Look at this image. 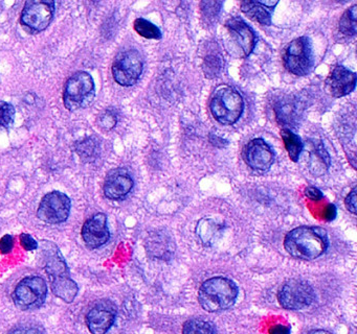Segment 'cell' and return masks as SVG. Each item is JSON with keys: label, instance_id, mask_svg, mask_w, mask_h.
Returning <instances> with one entry per match:
<instances>
[{"label": "cell", "instance_id": "34", "mask_svg": "<svg viewBox=\"0 0 357 334\" xmlns=\"http://www.w3.org/2000/svg\"><path fill=\"white\" fill-rule=\"evenodd\" d=\"M271 334H290V329L286 326L283 325H277L273 326L271 328V331H269Z\"/></svg>", "mask_w": 357, "mask_h": 334}, {"label": "cell", "instance_id": "35", "mask_svg": "<svg viewBox=\"0 0 357 334\" xmlns=\"http://www.w3.org/2000/svg\"><path fill=\"white\" fill-rule=\"evenodd\" d=\"M335 207H334L333 205H330V206L328 207L327 214H326V217H327L328 221H331V219H333L334 217H335Z\"/></svg>", "mask_w": 357, "mask_h": 334}, {"label": "cell", "instance_id": "31", "mask_svg": "<svg viewBox=\"0 0 357 334\" xmlns=\"http://www.w3.org/2000/svg\"><path fill=\"white\" fill-rule=\"evenodd\" d=\"M14 248V239L11 235H5L0 239V252L1 254H9Z\"/></svg>", "mask_w": 357, "mask_h": 334}, {"label": "cell", "instance_id": "32", "mask_svg": "<svg viewBox=\"0 0 357 334\" xmlns=\"http://www.w3.org/2000/svg\"><path fill=\"white\" fill-rule=\"evenodd\" d=\"M356 188H353L352 191L349 193V196L346 198V206L350 212L353 214H356Z\"/></svg>", "mask_w": 357, "mask_h": 334}, {"label": "cell", "instance_id": "28", "mask_svg": "<svg viewBox=\"0 0 357 334\" xmlns=\"http://www.w3.org/2000/svg\"><path fill=\"white\" fill-rule=\"evenodd\" d=\"M9 334H45V330L40 326L22 325L12 329Z\"/></svg>", "mask_w": 357, "mask_h": 334}, {"label": "cell", "instance_id": "5", "mask_svg": "<svg viewBox=\"0 0 357 334\" xmlns=\"http://www.w3.org/2000/svg\"><path fill=\"white\" fill-rule=\"evenodd\" d=\"M95 98V83L89 73L80 71L75 73L66 83L64 90V104L68 110L85 109Z\"/></svg>", "mask_w": 357, "mask_h": 334}, {"label": "cell", "instance_id": "3", "mask_svg": "<svg viewBox=\"0 0 357 334\" xmlns=\"http://www.w3.org/2000/svg\"><path fill=\"white\" fill-rule=\"evenodd\" d=\"M45 258V271L49 276L54 294L64 302H74L78 294V285L70 278V271L61 253L58 248H49Z\"/></svg>", "mask_w": 357, "mask_h": 334}, {"label": "cell", "instance_id": "36", "mask_svg": "<svg viewBox=\"0 0 357 334\" xmlns=\"http://www.w3.org/2000/svg\"><path fill=\"white\" fill-rule=\"evenodd\" d=\"M308 334H332L330 332L326 331V330H313V331L309 332Z\"/></svg>", "mask_w": 357, "mask_h": 334}, {"label": "cell", "instance_id": "25", "mask_svg": "<svg viewBox=\"0 0 357 334\" xmlns=\"http://www.w3.org/2000/svg\"><path fill=\"white\" fill-rule=\"evenodd\" d=\"M15 116V109L12 104L0 102V127H9Z\"/></svg>", "mask_w": 357, "mask_h": 334}, {"label": "cell", "instance_id": "9", "mask_svg": "<svg viewBox=\"0 0 357 334\" xmlns=\"http://www.w3.org/2000/svg\"><path fill=\"white\" fill-rule=\"evenodd\" d=\"M314 292L307 282L291 280L282 286L279 302L284 308L298 310L309 306L314 300Z\"/></svg>", "mask_w": 357, "mask_h": 334}, {"label": "cell", "instance_id": "10", "mask_svg": "<svg viewBox=\"0 0 357 334\" xmlns=\"http://www.w3.org/2000/svg\"><path fill=\"white\" fill-rule=\"evenodd\" d=\"M70 211V198L62 192L53 191L41 200L38 217L47 223H60L68 218Z\"/></svg>", "mask_w": 357, "mask_h": 334}, {"label": "cell", "instance_id": "33", "mask_svg": "<svg viewBox=\"0 0 357 334\" xmlns=\"http://www.w3.org/2000/svg\"><path fill=\"white\" fill-rule=\"evenodd\" d=\"M306 196L313 200H321V198H323V193H321V190H319L317 188L314 187L307 188Z\"/></svg>", "mask_w": 357, "mask_h": 334}, {"label": "cell", "instance_id": "6", "mask_svg": "<svg viewBox=\"0 0 357 334\" xmlns=\"http://www.w3.org/2000/svg\"><path fill=\"white\" fill-rule=\"evenodd\" d=\"M314 64L312 45L307 37L290 42L284 52V65L289 72L303 77L308 74Z\"/></svg>", "mask_w": 357, "mask_h": 334}, {"label": "cell", "instance_id": "13", "mask_svg": "<svg viewBox=\"0 0 357 334\" xmlns=\"http://www.w3.org/2000/svg\"><path fill=\"white\" fill-rule=\"evenodd\" d=\"M82 237L86 246L91 248H100L105 244L110 237L106 215L98 213L86 221L83 225Z\"/></svg>", "mask_w": 357, "mask_h": 334}, {"label": "cell", "instance_id": "8", "mask_svg": "<svg viewBox=\"0 0 357 334\" xmlns=\"http://www.w3.org/2000/svg\"><path fill=\"white\" fill-rule=\"evenodd\" d=\"M143 71L141 54L135 49L124 50L116 56L112 65L114 81L121 86L129 87L139 81Z\"/></svg>", "mask_w": 357, "mask_h": 334}, {"label": "cell", "instance_id": "27", "mask_svg": "<svg viewBox=\"0 0 357 334\" xmlns=\"http://www.w3.org/2000/svg\"><path fill=\"white\" fill-rule=\"evenodd\" d=\"M202 12L206 21H212L220 10L221 2H202Z\"/></svg>", "mask_w": 357, "mask_h": 334}, {"label": "cell", "instance_id": "2", "mask_svg": "<svg viewBox=\"0 0 357 334\" xmlns=\"http://www.w3.org/2000/svg\"><path fill=\"white\" fill-rule=\"evenodd\" d=\"M237 296V286L231 280L216 277L202 283L198 292V300L204 310L217 312L233 306Z\"/></svg>", "mask_w": 357, "mask_h": 334}, {"label": "cell", "instance_id": "17", "mask_svg": "<svg viewBox=\"0 0 357 334\" xmlns=\"http://www.w3.org/2000/svg\"><path fill=\"white\" fill-rule=\"evenodd\" d=\"M133 187V180L124 169L112 171L104 183V193L110 200H122Z\"/></svg>", "mask_w": 357, "mask_h": 334}, {"label": "cell", "instance_id": "30", "mask_svg": "<svg viewBox=\"0 0 357 334\" xmlns=\"http://www.w3.org/2000/svg\"><path fill=\"white\" fill-rule=\"evenodd\" d=\"M20 244H22V248H26V250H36L38 248V242L30 234L22 233L20 235Z\"/></svg>", "mask_w": 357, "mask_h": 334}, {"label": "cell", "instance_id": "4", "mask_svg": "<svg viewBox=\"0 0 357 334\" xmlns=\"http://www.w3.org/2000/svg\"><path fill=\"white\" fill-rule=\"evenodd\" d=\"M243 98L231 87L218 88L210 102L213 116L218 122L225 125L237 122L243 112Z\"/></svg>", "mask_w": 357, "mask_h": 334}, {"label": "cell", "instance_id": "26", "mask_svg": "<svg viewBox=\"0 0 357 334\" xmlns=\"http://www.w3.org/2000/svg\"><path fill=\"white\" fill-rule=\"evenodd\" d=\"M221 69V60L217 56H210L204 60V74L208 77H215Z\"/></svg>", "mask_w": 357, "mask_h": 334}, {"label": "cell", "instance_id": "18", "mask_svg": "<svg viewBox=\"0 0 357 334\" xmlns=\"http://www.w3.org/2000/svg\"><path fill=\"white\" fill-rule=\"evenodd\" d=\"M278 1H244L241 2V10L252 20L262 25L271 24V13Z\"/></svg>", "mask_w": 357, "mask_h": 334}, {"label": "cell", "instance_id": "24", "mask_svg": "<svg viewBox=\"0 0 357 334\" xmlns=\"http://www.w3.org/2000/svg\"><path fill=\"white\" fill-rule=\"evenodd\" d=\"M183 334H214V328L204 319H190L183 326Z\"/></svg>", "mask_w": 357, "mask_h": 334}, {"label": "cell", "instance_id": "23", "mask_svg": "<svg viewBox=\"0 0 357 334\" xmlns=\"http://www.w3.org/2000/svg\"><path fill=\"white\" fill-rule=\"evenodd\" d=\"M357 6H353L349 8L340 21V31L344 35H353L356 33Z\"/></svg>", "mask_w": 357, "mask_h": 334}, {"label": "cell", "instance_id": "11", "mask_svg": "<svg viewBox=\"0 0 357 334\" xmlns=\"http://www.w3.org/2000/svg\"><path fill=\"white\" fill-rule=\"evenodd\" d=\"M54 12V1H28L22 13V23L35 33L43 31L53 20Z\"/></svg>", "mask_w": 357, "mask_h": 334}, {"label": "cell", "instance_id": "16", "mask_svg": "<svg viewBox=\"0 0 357 334\" xmlns=\"http://www.w3.org/2000/svg\"><path fill=\"white\" fill-rule=\"evenodd\" d=\"M326 83L332 95L342 97L355 89L356 74L344 66H336L330 73Z\"/></svg>", "mask_w": 357, "mask_h": 334}, {"label": "cell", "instance_id": "19", "mask_svg": "<svg viewBox=\"0 0 357 334\" xmlns=\"http://www.w3.org/2000/svg\"><path fill=\"white\" fill-rule=\"evenodd\" d=\"M282 138H283L284 144H285L286 150H287L289 158L294 162H296L300 158L301 152L303 150V142L301 138L296 134L292 133L290 129H283L281 132Z\"/></svg>", "mask_w": 357, "mask_h": 334}, {"label": "cell", "instance_id": "7", "mask_svg": "<svg viewBox=\"0 0 357 334\" xmlns=\"http://www.w3.org/2000/svg\"><path fill=\"white\" fill-rule=\"evenodd\" d=\"M47 285L40 277H26L20 282L13 292L16 306L22 310H33L45 304Z\"/></svg>", "mask_w": 357, "mask_h": 334}, {"label": "cell", "instance_id": "20", "mask_svg": "<svg viewBox=\"0 0 357 334\" xmlns=\"http://www.w3.org/2000/svg\"><path fill=\"white\" fill-rule=\"evenodd\" d=\"M330 157L321 144L315 146L310 157V168L313 173H325L326 169L329 167Z\"/></svg>", "mask_w": 357, "mask_h": 334}, {"label": "cell", "instance_id": "22", "mask_svg": "<svg viewBox=\"0 0 357 334\" xmlns=\"http://www.w3.org/2000/svg\"><path fill=\"white\" fill-rule=\"evenodd\" d=\"M77 152L83 160L93 161L99 154V143L95 138L91 137L77 144Z\"/></svg>", "mask_w": 357, "mask_h": 334}, {"label": "cell", "instance_id": "21", "mask_svg": "<svg viewBox=\"0 0 357 334\" xmlns=\"http://www.w3.org/2000/svg\"><path fill=\"white\" fill-rule=\"evenodd\" d=\"M135 29L142 37L147 39L158 40L162 38V31L156 25L144 18H137L135 21Z\"/></svg>", "mask_w": 357, "mask_h": 334}, {"label": "cell", "instance_id": "1", "mask_svg": "<svg viewBox=\"0 0 357 334\" xmlns=\"http://www.w3.org/2000/svg\"><path fill=\"white\" fill-rule=\"evenodd\" d=\"M327 232L319 227H298L290 231L284 240L286 250L303 260H313L327 250Z\"/></svg>", "mask_w": 357, "mask_h": 334}, {"label": "cell", "instance_id": "29", "mask_svg": "<svg viewBox=\"0 0 357 334\" xmlns=\"http://www.w3.org/2000/svg\"><path fill=\"white\" fill-rule=\"evenodd\" d=\"M102 129H110L116 125V117L112 112H105L100 117Z\"/></svg>", "mask_w": 357, "mask_h": 334}, {"label": "cell", "instance_id": "12", "mask_svg": "<svg viewBox=\"0 0 357 334\" xmlns=\"http://www.w3.org/2000/svg\"><path fill=\"white\" fill-rule=\"evenodd\" d=\"M244 160L250 168L265 171L271 168L275 161V154L271 146L263 139H254L244 148Z\"/></svg>", "mask_w": 357, "mask_h": 334}, {"label": "cell", "instance_id": "14", "mask_svg": "<svg viewBox=\"0 0 357 334\" xmlns=\"http://www.w3.org/2000/svg\"><path fill=\"white\" fill-rule=\"evenodd\" d=\"M116 308L110 303H100L89 310L86 325L93 334H105L114 325Z\"/></svg>", "mask_w": 357, "mask_h": 334}, {"label": "cell", "instance_id": "15", "mask_svg": "<svg viewBox=\"0 0 357 334\" xmlns=\"http://www.w3.org/2000/svg\"><path fill=\"white\" fill-rule=\"evenodd\" d=\"M225 26L229 29L231 39L241 49L242 56H250L256 45V35L254 31L242 19L237 17L229 19Z\"/></svg>", "mask_w": 357, "mask_h": 334}]
</instances>
